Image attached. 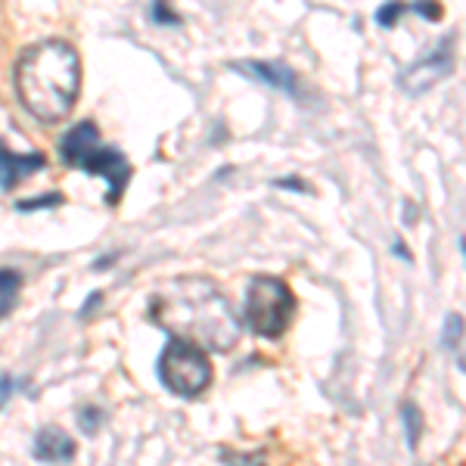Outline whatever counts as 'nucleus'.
Returning a JSON list of instances; mask_svg holds the SVG:
<instances>
[{
	"label": "nucleus",
	"mask_w": 466,
	"mask_h": 466,
	"mask_svg": "<svg viewBox=\"0 0 466 466\" xmlns=\"http://www.w3.org/2000/svg\"><path fill=\"white\" fill-rule=\"evenodd\" d=\"M149 320L177 342L202 351H228L239 339V320L221 289L206 277H177L149 296Z\"/></svg>",
	"instance_id": "nucleus-1"
},
{
	"label": "nucleus",
	"mask_w": 466,
	"mask_h": 466,
	"mask_svg": "<svg viewBox=\"0 0 466 466\" xmlns=\"http://www.w3.org/2000/svg\"><path fill=\"white\" fill-rule=\"evenodd\" d=\"M81 90V59L69 41L32 44L16 63V94L37 122L54 125L72 112Z\"/></svg>",
	"instance_id": "nucleus-2"
},
{
	"label": "nucleus",
	"mask_w": 466,
	"mask_h": 466,
	"mask_svg": "<svg viewBox=\"0 0 466 466\" xmlns=\"http://www.w3.org/2000/svg\"><path fill=\"white\" fill-rule=\"evenodd\" d=\"M59 156L69 168H81L94 177H103L109 184L106 202L118 206V199L125 197V187L131 180V165L116 147L100 144V131L94 122L75 125L63 140H59Z\"/></svg>",
	"instance_id": "nucleus-3"
},
{
	"label": "nucleus",
	"mask_w": 466,
	"mask_h": 466,
	"mask_svg": "<svg viewBox=\"0 0 466 466\" xmlns=\"http://www.w3.org/2000/svg\"><path fill=\"white\" fill-rule=\"evenodd\" d=\"M296 318V296L280 277L258 274L249 280L246 289V323L252 333L277 339L287 333V327Z\"/></svg>",
	"instance_id": "nucleus-4"
},
{
	"label": "nucleus",
	"mask_w": 466,
	"mask_h": 466,
	"mask_svg": "<svg viewBox=\"0 0 466 466\" xmlns=\"http://www.w3.org/2000/svg\"><path fill=\"white\" fill-rule=\"evenodd\" d=\"M162 386L177 398H197L212 386V360L197 345L171 339L156 364Z\"/></svg>",
	"instance_id": "nucleus-5"
},
{
	"label": "nucleus",
	"mask_w": 466,
	"mask_h": 466,
	"mask_svg": "<svg viewBox=\"0 0 466 466\" xmlns=\"http://www.w3.org/2000/svg\"><path fill=\"white\" fill-rule=\"evenodd\" d=\"M451 69H454L451 41H441L439 47L432 50V54H426L423 59H417L410 69H404L401 75H398V85L408 90V94L417 96V94H423V90L435 87L441 78H448Z\"/></svg>",
	"instance_id": "nucleus-6"
},
{
	"label": "nucleus",
	"mask_w": 466,
	"mask_h": 466,
	"mask_svg": "<svg viewBox=\"0 0 466 466\" xmlns=\"http://www.w3.org/2000/svg\"><path fill=\"white\" fill-rule=\"evenodd\" d=\"M230 69L246 75V78L261 81V85H268V87L287 90V94H296L299 90V75L280 63H258V59H252V63H233Z\"/></svg>",
	"instance_id": "nucleus-7"
},
{
	"label": "nucleus",
	"mask_w": 466,
	"mask_h": 466,
	"mask_svg": "<svg viewBox=\"0 0 466 466\" xmlns=\"http://www.w3.org/2000/svg\"><path fill=\"white\" fill-rule=\"evenodd\" d=\"M47 159L41 153H10L4 144H0V190H13L16 184H22L28 175L41 171Z\"/></svg>",
	"instance_id": "nucleus-8"
},
{
	"label": "nucleus",
	"mask_w": 466,
	"mask_h": 466,
	"mask_svg": "<svg viewBox=\"0 0 466 466\" xmlns=\"http://www.w3.org/2000/svg\"><path fill=\"white\" fill-rule=\"evenodd\" d=\"M35 457L41 463H69L75 457V439L69 432H63L59 426H44L35 439Z\"/></svg>",
	"instance_id": "nucleus-9"
},
{
	"label": "nucleus",
	"mask_w": 466,
	"mask_h": 466,
	"mask_svg": "<svg viewBox=\"0 0 466 466\" xmlns=\"http://www.w3.org/2000/svg\"><path fill=\"white\" fill-rule=\"evenodd\" d=\"M19 289H22V277H19V270H13V268H0V318H6V314L13 311V305H16Z\"/></svg>",
	"instance_id": "nucleus-10"
},
{
	"label": "nucleus",
	"mask_w": 466,
	"mask_h": 466,
	"mask_svg": "<svg viewBox=\"0 0 466 466\" xmlns=\"http://www.w3.org/2000/svg\"><path fill=\"white\" fill-rule=\"evenodd\" d=\"M56 206H63V193H44V197L35 199H19L16 212H41V208H56Z\"/></svg>",
	"instance_id": "nucleus-11"
},
{
	"label": "nucleus",
	"mask_w": 466,
	"mask_h": 466,
	"mask_svg": "<svg viewBox=\"0 0 466 466\" xmlns=\"http://www.w3.org/2000/svg\"><path fill=\"white\" fill-rule=\"evenodd\" d=\"M78 423H81V430H85L87 435H94L96 430H100V423H103V410L100 408H81L78 410Z\"/></svg>",
	"instance_id": "nucleus-12"
},
{
	"label": "nucleus",
	"mask_w": 466,
	"mask_h": 466,
	"mask_svg": "<svg viewBox=\"0 0 466 466\" xmlns=\"http://www.w3.org/2000/svg\"><path fill=\"white\" fill-rule=\"evenodd\" d=\"M463 336V318L461 314H451V318L445 320V345L448 349H454L457 342H461Z\"/></svg>",
	"instance_id": "nucleus-13"
},
{
	"label": "nucleus",
	"mask_w": 466,
	"mask_h": 466,
	"mask_svg": "<svg viewBox=\"0 0 466 466\" xmlns=\"http://www.w3.org/2000/svg\"><path fill=\"white\" fill-rule=\"evenodd\" d=\"M404 420H408V439H410V445H417V439H420V410L413 408V404H404Z\"/></svg>",
	"instance_id": "nucleus-14"
},
{
	"label": "nucleus",
	"mask_w": 466,
	"mask_h": 466,
	"mask_svg": "<svg viewBox=\"0 0 466 466\" xmlns=\"http://www.w3.org/2000/svg\"><path fill=\"white\" fill-rule=\"evenodd\" d=\"M149 19L153 22H162V25H177V13L175 10H168V6L165 4H153L149 6Z\"/></svg>",
	"instance_id": "nucleus-15"
},
{
	"label": "nucleus",
	"mask_w": 466,
	"mask_h": 466,
	"mask_svg": "<svg viewBox=\"0 0 466 466\" xmlns=\"http://www.w3.org/2000/svg\"><path fill=\"white\" fill-rule=\"evenodd\" d=\"M401 13H404V6H398V4H389V6H382V10L377 13V22L382 28H389L392 22L401 19Z\"/></svg>",
	"instance_id": "nucleus-16"
},
{
	"label": "nucleus",
	"mask_w": 466,
	"mask_h": 466,
	"mask_svg": "<svg viewBox=\"0 0 466 466\" xmlns=\"http://www.w3.org/2000/svg\"><path fill=\"white\" fill-rule=\"evenodd\" d=\"M410 10L420 13V16H426V19H439L441 16V6L439 4H413Z\"/></svg>",
	"instance_id": "nucleus-17"
},
{
	"label": "nucleus",
	"mask_w": 466,
	"mask_h": 466,
	"mask_svg": "<svg viewBox=\"0 0 466 466\" xmlns=\"http://www.w3.org/2000/svg\"><path fill=\"white\" fill-rule=\"evenodd\" d=\"M16 392V380L13 377H0V408L6 404V398Z\"/></svg>",
	"instance_id": "nucleus-18"
},
{
	"label": "nucleus",
	"mask_w": 466,
	"mask_h": 466,
	"mask_svg": "<svg viewBox=\"0 0 466 466\" xmlns=\"http://www.w3.org/2000/svg\"><path fill=\"white\" fill-rule=\"evenodd\" d=\"M100 302H103V292H90V296H87V305L81 308V318H87V314L94 311V308L100 305Z\"/></svg>",
	"instance_id": "nucleus-19"
},
{
	"label": "nucleus",
	"mask_w": 466,
	"mask_h": 466,
	"mask_svg": "<svg viewBox=\"0 0 466 466\" xmlns=\"http://www.w3.org/2000/svg\"><path fill=\"white\" fill-rule=\"evenodd\" d=\"M277 187H287V190H302V193H308V187L302 184V180H277Z\"/></svg>",
	"instance_id": "nucleus-20"
},
{
	"label": "nucleus",
	"mask_w": 466,
	"mask_h": 466,
	"mask_svg": "<svg viewBox=\"0 0 466 466\" xmlns=\"http://www.w3.org/2000/svg\"><path fill=\"white\" fill-rule=\"evenodd\" d=\"M230 466H261V461H255V457H243V461H233V457H230Z\"/></svg>",
	"instance_id": "nucleus-21"
},
{
	"label": "nucleus",
	"mask_w": 466,
	"mask_h": 466,
	"mask_svg": "<svg viewBox=\"0 0 466 466\" xmlns=\"http://www.w3.org/2000/svg\"><path fill=\"white\" fill-rule=\"evenodd\" d=\"M461 367H463V370H466V358H461Z\"/></svg>",
	"instance_id": "nucleus-22"
},
{
	"label": "nucleus",
	"mask_w": 466,
	"mask_h": 466,
	"mask_svg": "<svg viewBox=\"0 0 466 466\" xmlns=\"http://www.w3.org/2000/svg\"><path fill=\"white\" fill-rule=\"evenodd\" d=\"M463 252H466V239H463Z\"/></svg>",
	"instance_id": "nucleus-23"
}]
</instances>
